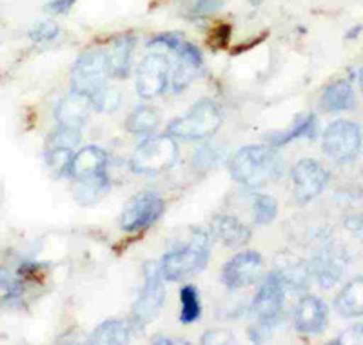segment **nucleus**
Returning <instances> with one entry per match:
<instances>
[{
    "label": "nucleus",
    "instance_id": "obj_16",
    "mask_svg": "<svg viewBox=\"0 0 363 345\" xmlns=\"http://www.w3.org/2000/svg\"><path fill=\"white\" fill-rule=\"evenodd\" d=\"M309 273L316 278L320 288H335L343 276V256L333 249H323L313 258Z\"/></svg>",
    "mask_w": 363,
    "mask_h": 345
},
{
    "label": "nucleus",
    "instance_id": "obj_7",
    "mask_svg": "<svg viewBox=\"0 0 363 345\" xmlns=\"http://www.w3.org/2000/svg\"><path fill=\"white\" fill-rule=\"evenodd\" d=\"M362 149V129L349 120H336L323 133V153L336 164H349Z\"/></svg>",
    "mask_w": 363,
    "mask_h": 345
},
{
    "label": "nucleus",
    "instance_id": "obj_11",
    "mask_svg": "<svg viewBox=\"0 0 363 345\" xmlns=\"http://www.w3.org/2000/svg\"><path fill=\"white\" fill-rule=\"evenodd\" d=\"M264 258L256 251H244L223 265L222 280L229 289H244L255 285L264 276Z\"/></svg>",
    "mask_w": 363,
    "mask_h": 345
},
{
    "label": "nucleus",
    "instance_id": "obj_21",
    "mask_svg": "<svg viewBox=\"0 0 363 345\" xmlns=\"http://www.w3.org/2000/svg\"><path fill=\"white\" fill-rule=\"evenodd\" d=\"M356 104L354 87L351 80H338V82L330 84L325 87L322 95V107L323 111L335 113V111H347L352 109Z\"/></svg>",
    "mask_w": 363,
    "mask_h": 345
},
{
    "label": "nucleus",
    "instance_id": "obj_3",
    "mask_svg": "<svg viewBox=\"0 0 363 345\" xmlns=\"http://www.w3.org/2000/svg\"><path fill=\"white\" fill-rule=\"evenodd\" d=\"M223 122L222 111L213 100L203 99L194 104L184 116H178L167 126V135L182 140L211 138Z\"/></svg>",
    "mask_w": 363,
    "mask_h": 345
},
{
    "label": "nucleus",
    "instance_id": "obj_23",
    "mask_svg": "<svg viewBox=\"0 0 363 345\" xmlns=\"http://www.w3.org/2000/svg\"><path fill=\"white\" fill-rule=\"evenodd\" d=\"M336 311L345 318L362 317L363 312V280L362 276L354 278L351 284L342 289L335 300Z\"/></svg>",
    "mask_w": 363,
    "mask_h": 345
},
{
    "label": "nucleus",
    "instance_id": "obj_19",
    "mask_svg": "<svg viewBox=\"0 0 363 345\" xmlns=\"http://www.w3.org/2000/svg\"><path fill=\"white\" fill-rule=\"evenodd\" d=\"M211 233L227 247H242L251 240V229L240 222L238 218L220 214L211 224Z\"/></svg>",
    "mask_w": 363,
    "mask_h": 345
},
{
    "label": "nucleus",
    "instance_id": "obj_38",
    "mask_svg": "<svg viewBox=\"0 0 363 345\" xmlns=\"http://www.w3.org/2000/svg\"><path fill=\"white\" fill-rule=\"evenodd\" d=\"M267 31H265V33H262L260 37L258 38H255V40H251V42H247V44H242L240 45V48H236V50H233V55H238V53H244V51H247V50H251L252 45H256V44H260V42H264L265 38H267Z\"/></svg>",
    "mask_w": 363,
    "mask_h": 345
},
{
    "label": "nucleus",
    "instance_id": "obj_2",
    "mask_svg": "<svg viewBox=\"0 0 363 345\" xmlns=\"http://www.w3.org/2000/svg\"><path fill=\"white\" fill-rule=\"evenodd\" d=\"M211 246H213L211 234L206 231H196L191 242L164 255L158 265L162 276L171 282H180L200 275L209 263Z\"/></svg>",
    "mask_w": 363,
    "mask_h": 345
},
{
    "label": "nucleus",
    "instance_id": "obj_30",
    "mask_svg": "<svg viewBox=\"0 0 363 345\" xmlns=\"http://www.w3.org/2000/svg\"><path fill=\"white\" fill-rule=\"evenodd\" d=\"M225 6V0H191L184 8V15L189 21H202L218 13Z\"/></svg>",
    "mask_w": 363,
    "mask_h": 345
},
{
    "label": "nucleus",
    "instance_id": "obj_29",
    "mask_svg": "<svg viewBox=\"0 0 363 345\" xmlns=\"http://www.w3.org/2000/svg\"><path fill=\"white\" fill-rule=\"evenodd\" d=\"M91 104H93V109L100 113H113L120 107L122 102V93H120L116 87H108L104 86L96 91L95 95H91Z\"/></svg>",
    "mask_w": 363,
    "mask_h": 345
},
{
    "label": "nucleus",
    "instance_id": "obj_14",
    "mask_svg": "<svg viewBox=\"0 0 363 345\" xmlns=\"http://www.w3.org/2000/svg\"><path fill=\"white\" fill-rule=\"evenodd\" d=\"M329 311L316 296H303L294 312V327L301 334H320L325 331Z\"/></svg>",
    "mask_w": 363,
    "mask_h": 345
},
{
    "label": "nucleus",
    "instance_id": "obj_27",
    "mask_svg": "<svg viewBox=\"0 0 363 345\" xmlns=\"http://www.w3.org/2000/svg\"><path fill=\"white\" fill-rule=\"evenodd\" d=\"M278 275L284 280L285 288L289 285L293 289H301L306 288L307 282H309V265L300 260H293V262H285L284 268L278 271Z\"/></svg>",
    "mask_w": 363,
    "mask_h": 345
},
{
    "label": "nucleus",
    "instance_id": "obj_4",
    "mask_svg": "<svg viewBox=\"0 0 363 345\" xmlns=\"http://www.w3.org/2000/svg\"><path fill=\"white\" fill-rule=\"evenodd\" d=\"M178 146L169 135H157L144 140L133 153L131 168L140 175H160L178 162Z\"/></svg>",
    "mask_w": 363,
    "mask_h": 345
},
{
    "label": "nucleus",
    "instance_id": "obj_18",
    "mask_svg": "<svg viewBox=\"0 0 363 345\" xmlns=\"http://www.w3.org/2000/svg\"><path fill=\"white\" fill-rule=\"evenodd\" d=\"M147 45L149 48H153V45H164V48L173 51V53L180 58V62H186V64L196 67V70H202L203 66L202 51H200L194 44H191L186 37H182L180 33L157 35V37L149 40Z\"/></svg>",
    "mask_w": 363,
    "mask_h": 345
},
{
    "label": "nucleus",
    "instance_id": "obj_25",
    "mask_svg": "<svg viewBox=\"0 0 363 345\" xmlns=\"http://www.w3.org/2000/svg\"><path fill=\"white\" fill-rule=\"evenodd\" d=\"M160 119H158V113L151 107H138L129 115L128 122H125V128L133 135H149L158 128Z\"/></svg>",
    "mask_w": 363,
    "mask_h": 345
},
{
    "label": "nucleus",
    "instance_id": "obj_28",
    "mask_svg": "<svg viewBox=\"0 0 363 345\" xmlns=\"http://www.w3.org/2000/svg\"><path fill=\"white\" fill-rule=\"evenodd\" d=\"M73 158V149L62 148V146H48L45 153V162L48 168L51 169L55 177H64L69 175V164Z\"/></svg>",
    "mask_w": 363,
    "mask_h": 345
},
{
    "label": "nucleus",
    "instance_id": "obj_36",
    "mask_svg": "<svg viewBox=\"0 0 363 345\" xmlns=\"http://www.w3.org/2000/svg\"><path fill=\"white\" fill-rule=\"evenodd\" d=\"M202 344H233V334L225 329H213L203 334Z\"/></svg>",
    "mask_w": 363,
    "mask_h": 345
},
{
    "label": "nucleus",
    "instance_id": "obj_6",
    "mask_svg": "<svg viewBox=\"0 0 363 345\" xmlns=\"http://www.w3.org/2000/svg\"><path fill=\"white\" fill-rule=\"evenodd\" d=\"M144 275L145 284L144 288H142L138 300L135 302V307H133L131 324L135 329H144L149 322L153 320L165 300L164 276H162L160 268H158L157 263H145Z\"/></svg>",
    "mask_w": 363,
    "mask_h": 345
},
{
    "label": "nucleus",
    "instance_id": "obj_34",
    "mask_svg": "<svg viewBox=\"0 0 363 345\" xmlns=\"http://www.w3.org/2000/svg\"><path fill=\"white\" fill-rule=\"evenodd\" d=\"M0 289H6L8 291L9 298H15V296L21 295L22 291V278L18 275H11L8 269L0 268Z\"/></svg>",
    "mask_w": 363,
    "mask_h": 345
},
{
    "label": "nucleus",
    "instance_id": "obj_20",
    "mask_svg": "<svg viewBox=\"0 0 363 345\" xmlns=\"http://www.w3.org/2000/svg\"><path fill=\"white\" fill-rule=\"evenodd\" d=\"M133 327L131 322L124 320H108L100 324L99 327L91 333L87 338V344L95 345H124L131 341L133 336Z\"/></svg>",
    "mask_w": 363,
    "mask_h": 345
},
{
    "label": "nucleus",
    "instance_id": "obj_22",
    "mask_svg": "<svg viewBox=\"0 0 363 345\" xmlns=\"http://www.w3.org/2000/svg\"><path fill=\"white\" fill-rule=\"evenodd\" d=\"M108 191H109L108 175L74 178V185H73L74 200L79 202L80 206H93V204L102 200Z\"/></svg>",
    "mask_w": 363,
    "mask_h": 345
},
{
    "label": "nucleus",
    "instance_id": "obj_1",
    "mask_svg": "<svg viewBox=\"0 0 363 345\" xmlns=\"http://www.w3.org/2000/svg\"><path fill=\"white\" fill-rule=\"evenodd\" d=\"M281 162L280 155L274 148L267 146H245L236 151L229 160V172L240 184L247 187H262V185L280 178Z\"/></svg>",
    "mask_w": 363,
    "mask_h": 345
},
{
    "label": "nucleus",
    "instance_id": "obj_24",
    "mask_svg": "<svg viewBox=\"0 0 363 345\" xmlns=\"http://www.w3.org/2000/svg\"><path fill=\"white\" fill-rule=\"evenodd\" d=\"M316 126V115H301L294 120V124L287 131L272 135L269 138V144H271V148H281V146H287L298 138H314Z\"/></svg>",
    "mask_w": 363,
    "mask_h": 345
},
{
    "label": "nucleus",
    "instance_id": "obj_35",
    "mask_svg": "<svg viewBox=\"0 0 363 345\" xmlns=\"http://www.w3.org/2000/svg\"><path fill=\"white\" fill-rule=\"evenodd\" d=\"M229 38H231V26L229 24H220L218 28H215L211 31L209 44L215 48V50H223L229 44Z\"/></svg>",
    "mask_w": 363,
    "mask_h": 345
},
{
    "label": "nucleus",
    "instance_id": "obj_31",
    "mask_svg": "<svg viewBox=\"0 0 363 345\" xmlns=\"http://www.w3.org/2000/svg\"><path fill=\"white\" fill-rule=\"evenodd\" d=\"M278 214V202L271 195H258L255 202V224L267 226Z\"/></svg>",
    "mask_w": 363,
    "mask_h": 345
},
{
    "label": "nucleus",
    "instance_id": "obj_5",
    "mask_svg": "<svg viewBox=\"0 0 363 345\" xmlns=\"http://www.w3.org/2000/svg\"><path fill=\"white\" fill-rule=\"evenodd\" d=\"M108 78L109 67L106 51H86L74 62L73 71H71V89L73 93L91 97L95 95L100 87L106 86Z\"/></svg>",
    "mask_w": 363,
    "mask_h": 345
},
{
    "label": "nucleus",
    "instance_id": "obj_12",
    "mask_svg": "<svg viewBox=\"0 0 363 345\" xmlns=\"http://www.w3.org/2000/svg\"><path fill=\"white\" fill-rule=\"evenodd\" d=\"M285 302V284L278 271L271 273L262 284L260 291L252 302V311L258 320L278 322Z\"/></svg>",
    "mask_w": 363,
    "mask_h": 345
},
{
    "label": "nucleus",
    "instance_id": "obj_33",
    "mask_svg": "<svg viewBox=\"0 0 363 345\" xmlns=\"http://www.w3.org/2000/svg\"><path fill=\"white\" fill-rule=\"evenodd\" d=\"M199 73V70L193 66H189V64H186V62H180L178 64V67L174 70V75H173V87L174 91H184L187 86L191 84V80L194 78V75Z\"/></svg>",
    "mask_w": 363,
    "mask_h": 345
},
{
    "label": "nucleus",
    "instance_id": "obj_32",
    "mask_svg": "<svg viewBox=\"0 0 363 345\" xmlns=\"http://www.w3.org/2000/svg\"><path fill=\"white\" fill-rule=\"evenodd\" d=\"M58 33H60V31H58V26L51 21H45L40 22L37 28L31 29V31H29V37H31L33 42H37V44H42V42L55 40V38L58 37Z\"/></svg>",
    "mask_w": 363,
    "mask_h": 345
},
{
    "label": "nucleus",
    "instance_id": "obj_10",
    "mask_svg": "<svg viewBox=\"0 0 363 345\" xmlns=\"http://www.w3.org/2000/svg\"><path fill=\"white\" fill-rule=\"evenodd\" d=\"M291 180L294 185V197L298 204H309L322 195L329 184V172L320 162L313 158H303L291 171Z\"/></svg>",
    "mask_w": 363,
    "mask_h": 345
},
{
    "label": "nucleus",
    "instance_id": "obj_15",
    "mask_svg": "<svg viewBox=\"0 0 363 345\" xmlns=\"http://www.w3.org/2000/svg\"><path fill=\"white\" fill-rule=\"evenodd\" d=\"M109 156L104 149L96 146H87L79 153H73L69 164V177L84 178V177H99V175H108Z\"/></svg>",
    "mask_w": 363,
    "mask_h": 345
},
{
    "label": "nucleus",
    "instance_id": "obj_9",
    "mask_svg": "<svg viewBox=\"0 0 363 345\" xmlns=\"http://www.w3.org/2000/svg\"><path fill=\"white\" fill-rule=\"evenodd\" d=\"M169 71L171 64L165 55H147L136 70V93H138V97L149 100L162 95L169 84Z\"/></svg>",
    "mask_w": 363,
    "mask_h": 345
},
{
    "label": "nucleus",
    "instance_id": "obj_37",
    "mask_svg": "<svg viewBox=\"0 0 363 345\" xmlns=\"http://www.w3.org/2000/svg\"><path fill=\"white\" fill-rule=\"evenodd\" d=\"M79 0H53L50 4H45V13H51V15H66Z\"/></svg>",
    "mask_w": 363,
    "mask_h": 345
},
{
    "label": "nucleus",
    "instance_id": "obj_40",
    "mask_svg": "<svg viewBox=\"0 0 363 345\" xmlns=\"http://www.w3.org/2000/svg\"><path fill=\"white\" fill-rule=\"evenodd\" d=\"M252 4H258V2H260V0H251Z\"/></svg>",
    "mask_w": 363,
    "mask_h": 345
},
{
    "label": "nucleus",
    "instance_id": "obj_39",
    "mask_svg": "<svg viewBox=\"0 0 363 345\" xmlns=\"http://www.w3.org/2000/svg\"><path fill=\"white\" fill-rule=\"evenodd\" d=\"M153 344H157V345H160V344L173 345V344H189V341H187V340H173V338H155Z\"/></svg>",
    "mask_w": 363,
    "mask_h": 345
},
{
    "label": "nucleus",
    "instance_id": "obj_17",
    "mask_svg": "<svg viewBox=\"0 0 363 345\" xmlns=\"http://www.w3.org/2000/svg\"><path fill=\"white\" fill-rule=\"evenodd\" d=\"M136 38L135 35L128 33L118 37L116 40L111 42L109 50L106 51V58H108L109 77L115 78H128L131 73L133 64V53H135Z\"/></svg>",
    "mask_w": 363,
    "mask_h": 345
},
{
    "label": "nucleus",
    "instance_id": "obj_26",
    "mask_svg": "<svg viewBox=\"0 0 363 345\" xmlns=\"http://www.w3.org/2000/svg\"><path fill=\"white\" fill-rule=\"evenodd\" d=\"M180 322L182 324H193L202 314V304H200L199 289L194 285H186L180 289Z\"/></svg>",
    "mask_w": 363,
    "mask_h": 345
},
{
    "label": "nucleus",
    "instance_id": "obj_13",
    "mask_svg": "<svg viewBox=\"0 0 363 345\" xmlns=\"http://www.w3.org/2000/svg\"><path fill=\"white\" fill-rule=\"evenodd\" d=\"M91 109H93V104H91L89 97L71 91V95L64 97L55 107V119L58 122V128L67 129V131H82Z\"/></svg>",
    "mask_w": 363,
    "mask_h": 345
},
{
    "label": "nucleus",
    "instance_id": "obj_8",
    "mask_svg": "<svg viewBox=\"0 0 363 345\" xmlns=\"http://www.w3.org/2000/svg\"><path fill=\"white\" fill-rule=\"evenodd\" d=\"M164 200L153 191L136 195L135 198L128 202V206L122 211L120 226L125 233H138V231H144L149 226H153L158 218L164 214Z\"/></svg>",
    "mask_w": 363,
    "mask_h": 345
}]
</instances>
